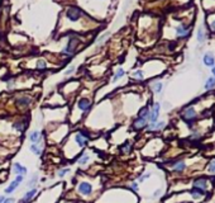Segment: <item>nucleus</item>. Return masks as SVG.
Listing matches in <instances>:
<instances>
[{"instance_id": "nucleus-1", "label": "nucleus", "mask_w": 215, "mask_h": 203, "mask_svg": "<svg viewBox=\"0 0 215 203\" xmlns=\"http://www.w3.org/2000/svg\"><path fill=\"white\" fill-rule=\"evenodd\" d=\"M196 114L198 113H196V110H195L194 107H186L181 112V118L183 121H186L190 127H192V122L196 119Z\"/></svg>"}, {"instance_id": "nucleus-2", "label": "nucleus", "mask_w": 215, "mask_h": 203, "mask_svg": "<svg viewBox=\"0 0 215 203\" xmlns=\"http://www.w3.org/2000/svg\"><path fill=\"white\" fill-rule=\"evenodd\" d=\"M77 43H78V40L75 38V37H71V38L69 40V42H67L66 47L62 50V53L66 55V56H71V55H73V52H75L76 48H77Z\"/></svg>"}, {"instance_id": "nucleus-3", "label": "nucleus", "mask_w": 215, "mask_h": 203, "mask_svg": "<svg viewBox=\"0 0 215 203\" xmlns=\"http://www.w3.org/2000/svg\"><path fill=\"white\" fill-rule=\"evenodd\" d=\"M81 15H82V11L80 10L78 8H76V7H70L69 9L66 10L67 19L71 21V22H77L80 18H81Z\"/></svg>"}, {"instance_id": "nucleus-4", "label": "nucleus", "mask_w": 215, "mask_h": 203, "mask_svg": "<svg viewBox=\"0 0 215 203\" xmlns=\"http://www.w3.org/2000/svg\"><path fill=\"white\" fill-rule=\"evenodd\" d=\"M159 112H161V104H159V103H155V104H153L152 110H149V117H148V122H149V123H156V122H158Z\"/></svg>"}, {"instance_id": "nucleus-5", "label": "nucleus", "mask_w": 215, "mask_h": 203, "mask_svg": "<svg viewBox=\"0 0 215 203\" xmlns=\"http://www.w3.org/2000/svg\"><path fill=\"white\" fill-rule=\"evenodd\" d=\"M91 107H93V103H91L90 99H88V98H80L78 102H77V108L81 110L82 113L89 112V110L91 109Z\"/></svg>"}, {"instance_id": "nucleus-6", "label": "nucleus", "mask_w": 215, "mask_h": 203, "mask_svg": "<svg viewBox=\"0 0 215 203\" xmlns=\"http://www.w3.org/2000/svg\"><path fill=\"white\" fill-rule=\"evenodd\" d=\"M78 193L81 194V195H85V197H88L90 195L91 193H93V186H91L90 183L88 182H81L78 184Z\"/></svg>"}, {"instance_id": "nucleus-7", "label": "nucleus", "mask_w": 215, "mask_h": 203, "mask_svg": "<svg viewBox=\"0 0 215 203\" xmlns=\"http://www.w3.org/2000/svg\"><path fill=\"white\" fill-rule=\"evenodd\" d=\"M147 125H148V118H147V117H137V118L133 121L132 127L134 130H142V128L147 127Z\"/></svg>"}, {"instance_id": "nucleus-8", "label": "nucleus", "mask_w": 215, "mask_h": 203, "mask_svg": "<svg viewBox=\"0 0 215 203\" xmlns=\"http://www.w3.org/2000/svg\"><path fill=\"white\" fill-rule=\"evenodd\" d=\"M176 36L179 37V38H185V37H187L190 34V27L186 26V24H179L176 28Z\"/></svg>"}, {"instance_id": "nucleus-9", "label": "nucleus", "mask_w": 215, "mask_h": 203, "mask_svg": "<svg viewBox=\"0 0 215 203\" xmlns=\"http://www.w3.org/2000/svg\"><path fill=\"white\" fill-rule=\"evenodd\" d=\"M37 192H38V190H37V188H32V189H29L28 192L23 195V198L19 201V203H29L30 201H32V199L34 198V195L37 194Z\"/></svg>"}, {"instance_id": "nucleus-10", "label": "nucleus", "mask_w": 215, "mask_h": 203, "mask_svg": "<svg viewBox=\"0 0 215 203\" xmlns=\"http://www.w3.org/2000/svg\"><path fill=\"white\" fill-rule=\"evenodd\" d=\"M194 188L205 190L207 188V180L205 178H198V179H195V182H194Z\"/></svg>"}, {"instance_id": "nucleus-11", "label": "nucleus", "mask_w": 215, "mask_h": 203, "mask_svg": "<svg viewBox=\"0 0 215 203\" xmlns=\"http://www.w3.org/2000/svg\"><path fill=\"white\" fill-rule=\"evenodd\" d=\"M13 170H14V173H15L17 175H23V176L28 173L27 168L23 167V165H20L19 163H15V164L13 165Z\"/></svg>"}, {"instance_id": "nucleus-12", "label": "nucleus", "mask_w": 215, "mask_h": 203, "mask_svg": "<svg viewBox=\"0 0 215 203\" xmlns=\"http://www.w3.org/2000/svg\"><path fill=\"white\" fill-rule=\"evenodd\" d=\"M202 61H204V64H205L206 66H214V65H215V59H214V55H213L211 52L205 53Z\"/></svg>"}, {"instance_id": "nucleus-13", "label": "nucleus", "mask_w": 215, "mask_h": 203, "mask_svg": "<svg viewBox=\"0 0 215 203\" xmlns=\"http://www.w3.org/2000/svg\"><path fill=\"white\" fill-rule=\"evenodd\" d=\"M30 103H32V98H29V97H18L17 98V104L19 107L29 106Z\"/></svg>"}, {"instance_id": "nucleus-14", "label": "nucleus", "mask_w": 215, "mask_h": 203, "mask_svg": "<svg viewBox=\"0 0 215 203\" xmlns=\"http://www.w3.org/2000/svg\"><path fill=\"white\" fill-rule=\"evenodd\" d=\"M186 168V164L183 160H179V161H176L174 165H172V169H174L175 171H177V173H181V171H183Z\"/></svg>"}, {"instance_id": "nucleus-15", "label": "nucleus", "mask_w": 215, "mask_h": 203, "mask_svg": "<svg viewBox=\"0 0 215 203\" xmlns=\"http://www.w3.org/2000/svg\"><path fill=\"white\" fill-rule=\"evenodd\" d=\"M164 126H166V123H164L163 121L156 122V123H149V125H148V130H149V131H159V130H162Z\"/></svg>"}, {"instance_id": "nucleus-16", "label": "nucleus", "mask_w": 215, "mask_h": 203, "mask_svg": "<svg viewBox=\"0 0 215 203\" xmlns=\"http://www.w3.org/2000/svg\"><path fill=\"white\" fill-rule=\"evenodd\" d=\"M29 141L32 144H38L41 141V132L39 131H33L29 135Z\"/></svg>"}, {"instance_id": "nucleus-17", "label": "nucleus", "mask_w": 215, "mask_h": 203, "mask_svg": "<svg viewBox=\"0 0 215 203\" xmlns=\"http://www.w3.org/2000/svg\"><path fill=\"white\" fill-rule=\"evenodd\" d=\"M19 184H20L19 182H17V180L14 179L13 182H11V183L9 184V187H8L7 189H5L4 192L7 193V194H11V193H13V192H14V190H15V189H17L18 187H19Z\"/></svg>"}, {"instance_id": "nucleus-18", "label": "nucleus", "mask_w": 215, "mask_h": 203, "mask_svg": "<svg viewBox=\"0 0 215 203\" xmlns=\"http://www.w3.org/2000/svg\"><path fill=\"white\" fill-rule=\"evenodd\" d=\"M37 182H38V175L37 174H34L32 178L29 179V182L27 183V187L29 188V189H32V188H35V184H37Z\"/></svg>"}, {"instance_id": "nucleus-19", "label": "nucleus", "mask_w": 215, "mask_h": 203, "mask_svg": "<svg viewBox=\"0 0 215 203\" xmlns=\"http://www.w3.org/2000/svg\"><path fill=\"white\" fill-rule=\"evenodd\" d=\"M214 87H215V78H209L205 81V89L206 90H210Z\"/></svg>"}, {"instance_id": "nucleus-20", "label": "nucleus", "mask_w": 215, "mask_h": 203, "mask_svg": "<svg viewBox=\"0 0 215 203\" xmlns=\"http://www.w3.org/2000/svg\"><path fill=\"white\" fill-rule=\"evenodd\" d=\"M120 151H121L123 154H129V152H131V151H132V145H131V142L123 144L121 147H120Z\"/></svg>"}, {"instance_id": "nucleus-21", "label": "nucleus", "mask_w": 215, "mask_h": 203, "mask_svg": "<svg viewBox=\"0 0 215 203\" xmlns=\"http://www.w3.org/2000/svg\"><path fill=\"white\" fill-rule=\"evenodd\" d=\"M89 160H90V156L88 155V154H82V155L80 156V159L77 160V161H78L80 165H86V164L89 163Z\"/></svg>"}, {"instance_id": "nucleus-22", "label": "nucleus", "mask_w": 215, "mask_h": 203, "mask_svg": "<svg viewBox=\"0 0 215 203\" xmlns=\"http://www.w3.org/2000/svg\"><path fill=\"white\" fill-rule=\"evenodd\" d=\"M29 149H30V151H32L33 154H35V155H38V156L42 154V149H41V147H39L38 145H37V144H32Z\"/></svg>"}, {"instance_id": "nucleus-23", "label": "nucleus", "mask_w": 215, "mask_h": 203, "mask_svg": "<svg viewBox=\"0 0 215 203\" xmlns=\"http://www.w3.org/2000/svg\"><path fill=\"white\" fill-rule=\"evenodd\" d=\"M138 117H147V118H148L149 117V108L148 107L140 108V110L138 112Z\"/></svg>"}, {"instance_id": "nucleus-24", "label": "nucleus", "mask_w": 215, "mask_h": 203, "mask_svg": "<svg viewBox=\"0 0 215 203\" xmlns=\"http://www.w3.org/2000/svg\"><path fill=\"white\" fill-rule=\"evenodd\" d=\"M124 74H125V71L123 70L121 67H120V69H118V71H116V74H115L114 78H113V83H115L116 80H119L120 78H123V76H124Z\"/></svg>"}, {"instance_id": "nucleus-25", "label": "nucleus", "mask_w": 215, "mask_h": 203, "mask_svg": "<svg viewBox=\"0 0 215 203\" xmlns=\"http://www.w3.org/2000/svg\"><path fill=\"white\" fill-rule=\"evenodd\" d=\"M198 41L199 42H204L205 41V33H204V28L200 27L198 30Z\"/></svg>"}, {"instance_id": "nucleus-26", "label": "nucleus", "mask_w": 215, "mask_h": 203, "mask_svg": "<svg viewBox=\"0 0 215 203\" xmlns=\"http://www.w3.org/2000/svg\"><path fill=\"white\" fill-rule=\"evenodd\" d=\"M152 89H153V91H155V93H161L162 91V83H155L152 85Z\"/></svg>"}, {"instance_id": "nucleus-27", "label": "nucleus", "mask_w": 215, "mask_h": 203, "mask_svg": "<svg viewBox=\"0 0 215 203\" xmlns=\"http://www.w3.org/2000/svg\"><path fill=\"white\" fill-rule=\"evenodd\" d=\"M133 78H136V79H138V80H143V79H144L143 71H142V70H137L136 72L133 74Z\"/></svg>"}, {"instance_id": "nucleus-28", "label": "nucleus", "mask_w": 215, "mask_h": 203, "mask_svg": "<svg viewBox=\"0 0 215 203\" xmlns=\"http://www.w3.org/2000/svg\"><path fill=\"white\" fill-rule=\"evenodd\" d=\"M46 61L45 60H38V61H37V67H38V69L39 70H45L46 69Z\"/></svg>"}, {"instance_id": "nucleus-29", "label": "nucleus", "mask_w": 215, "mask_h": 203, "mask_svg": "<svg viewBox=\"0 0 215 203\" xmlns=\"http://www.w3.org/2000/svg\"><path fill=\"white\" fill-rule=\"evenodd\" d=\"M207 171L209 173H215V160H211L207 165Z\"/></svg>"}, {"instance_id": "nucleus-30", "label": "nucleus", "mask_w": 215, "mask_h": 203, "mask_svg": "<svg viewBox=\"0 0 215 203\" xmlns=\"http://www.w3.org/2000/svg\"><path fill=\"white\" fill-rule=\"evenodd\" d=\"M13 127L15 128V130H17L18 132H23V131H24V128H26V126H24L23 123H14Z\"/></svg>"}, {"instance_id": "nucleus-31", "label": "nucleus", "mask_w": 215, "mask_h": 203, "mask_svg": "<svg viewBox=\"0 0 215 203\" xmlns=\"http://www.w3.org/2000/svg\"><path fill=\"white\" fill-rule=\"evenodd\" d=\"M69 171H70V169H61V170H58V173H57V175H58V178H63L67 173H69Z\"/></svg>"}, {"instance_id": "nucleus-32", "label": "nucleus", "mask_w": 215, "mask_h": 203, "mask_svg": "<svg viewBox=\"0 0 215 203\" xmlns=\"http://www.w3.org/2000/svg\"><path fill=\"white\" fill-rule=\"evenodd\" d=\"M149 176H151V173H146V174H143V175H140V176H139L138 182H139V183H143V182L147 179V178H149Z\"/></svg>"}, {"instance_id": "nucleus-33", "label": "nucleus", "mask_w": 215, "mask_h": 203, "mask_svg": "<svg viewBox=\"0 0 215 203\" xmlns=\"http://www.w3.org/2000/svg\"><path fill=\"white\" fill-rule=\"evenodd\" d=\"M75 70H76V67H75V66H73V65H72V66H70V67H69V69H67V70H66V72H65V74H66V75H71V74H72L73 71H75Z\"/></svg>"}, {"instance_id": "nucleus-34", "label": "nucleus", "mask_w": 215, "mask_h": 203, "mask_svg": "<svg viewBox=\"0 0 215 203\" xmlns=\"http://www.w3.org/2000/svg\"><path fill=\"white\" fill-rule=\"evenodd\" d=\"M131 188L134 190V192H137V190H138V183H136V182L132 183V184H131Z\"/></svg>"}, {"instance_id": "nucleus-35", "label": "nucleus", "mask_w": 215, "mask_h": 203, "mask_svg": "<svg viewBox=\"0 0 215 203\" xmlns=\"http://www.w3.org/2000/svg\"><path fill=\"white\" fill-rule=\"evenodd\" d=\"M108 36H109V33H105V34H104V36H101L100 38L97 40V43H101V42H103L104 40H106V37H108Z\"/></svg>"}, {"instance_id": "nucleus-36", "label": "nucleus", "mask_w": 215, "mask_h": 203, "mask_svg": "<svg viewBox=\"0 0 215 203\" xmlns=\"http://www.w3.org/2000/svg\"><path fill=\"white\" fill-rule=\"evenodd\" d=\"M15 180L19 182V183H22V182L24 180V176H23V175H17V176H15Z\"/></svg>"}, {"instance_id": "nucleus-37", "label": "nucleus", "mask_w": 215, "mask_h": 203, "mask_svg": "<svg viewBox=\"0 0 215 203\" xmlns=\"http://www.w3.org/2000/svg\"><path fill=\"white\" fill-rule=\"evenodd\" d=\"M3 203H14V198H5Z\"/></svg>"}, {"instance_id": "nucleus-38", "label": "nucleus", "mask_w": 215, "mask_h": 203, "mask_svg": "<svg viewBox=\"0 0 215 203\" xmlns=\"http://www.w3.org/2000/svg\"><path fill=\"white\" fill-rule=\"evenodd\" d=\"M210 29L213 30V32H215V19H214V21L210 23Z\"/></svg>"}, {"instance_id": "nucleus-39", "label": "nucleus", "mask_w": 215, "mask_h": 203, "mask_svg": "<svg viewBox=\"0 0 215 203\" xmlns=\"http://www.w3.org/2000/svg\"><path fill=\"white\" fill-rule=\"evenodd\" d=\"M159 194H161V190H159V189H158V190H156V193H155V194H153V198H156V197H158Z\"/></svg>"}, {"instance_id": "nucleus-40", "label": "nucleus", "mask_w": 215, "mask_h": 203, "mask_svg": "<svg viewBox=\"0 0 215 203\" xmlns=\"http://www.w3.org/2000/svg\"><path fill=\"white\" fill-rule=\"evenodd\" d=\"M211 72H213V75H214V78H215V65L213 66V69H211Z\"/></svg>"}, {"instance_id": "nucleus-41", "label": "nucleus", "mask_w": 215, "mask_h": 203, "mask_svg": "<svg viewBox=\"0 0 215 203\" xmlns=\"http://www.w3.org/2000/svg\"><path fill=\"white\" fill-rule=\"evenodd\" d=\"M4 199H5V198H4V195H0V203H3Z\"/></svg>"}]
</instances>
